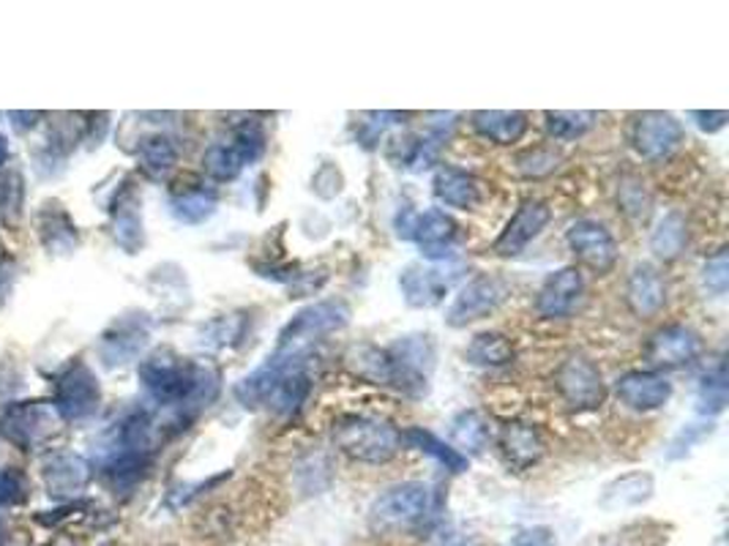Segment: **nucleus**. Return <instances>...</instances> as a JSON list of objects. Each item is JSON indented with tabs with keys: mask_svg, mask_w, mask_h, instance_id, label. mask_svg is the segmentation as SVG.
Instances as JSON below:
<instances>
[{
	"mask_svg": "<svg viewBox=\"0 0 729 546\" xmlns=\"http://www.w3.org/2000/svg\"><path fill=\"white\" fill-rule=\"evenodd\" d=\"M686 241H689V228H686L683 213L669 211L656 222L653 233H650V252L665 263H672L683 254Z\"/></svg>",
	"mask_w": 729,
	"mask_h": 546,
	"instance_id": "nucleus-22",
	"label": "nucleus"
},
{
	"mask_svg": "<svg viewBox=\"0 0 729 546\" xmlns=\"http://www.w3.org/2000/svg\"><path fill=\"white\" fill-rule=\"evenodd\" d=\"M585 293V279L579 269L566 265L543 279L539 295H536V312L547 320H566L577 312Z\"/></svg>",
	"mask_w": 729,
	"mask_h": 546,
	"instance_id": "nucleus-13",
	"label": "nucleus"
},
{
	"mask_svg": "<svg viewBox=\"0 0 729 546\" xmlns=\"http://www.w3.org/2000/svg\"><path fill=\"white\" fill-rule=\"evenodd\" d=\"M432 192L440 205L457 208V211H473L483 200V186L473 172L451 168V164L435 170Z\"/></svg>",
	"mask_w": 729,
	"mask_h": 546,
	"instance_id": "nucleus-16",
	"label": "nucleus"
},
{
	"mask_svg": "<svg viewBox=\"0 0 729 546\" xmlns=\"http://www.w3.org/2000/svg\"><path fill=\"white\" fill-rule=\"evenodd\" d=\"M397 233L399 239L416 243L429 263H448L457 252L459 224L440 208H429L423 213L402 208L397 213Z\"/></svg>",
	"mask_w": 729,
	"mask_h": 546,
	"instance_id": "nucleus-6",
	"label": "nucleus"
},
{
	"mask_svg": "<svg viewBox=\"0 0 729 546\" xmlns=\"http://www.w3.org/2000/svg\"><path fill=\"white\" fill-rule=\"evenodd\" d=\"M549 219H552V211H549L547 203H541V200H525V203L519 205V211L511 216V222L506 224L500 239L495 241V252H498L500 257H517V254H522L525 249L543 233Z\"/></svg>",
	"mask_w": 729,
	"mask_h": 546,
	"instance_id": "nucleus-15",
	"label": "nucleus"
},
{
	"mask_svg": "<svg viewBox=\"0 0 729 546\" xmlns=\"http://www.w3.org/2000/svg\"><path fill=\"white\" fill-rule=\"evenodd\" d=\"M202 164H206V170L211 172L217 181H236L243 168H249L247 156H243V151L232 140L213 145L211 151L206 153V159H202Z\"/></svg>",
	"mask_w": 729,
	"mask_h": 546,
	"instance_id": "nucleus-26",
	"label": "nucleus"
},
{
	"mask_svg": "<svg viewBox=\"0 0 729 546\" xmlns=\"http://www.w3.org/2000/svg\"><path fill=\"white\" fill-rule=\"evenodd\" d=\"M631 142L639 156L659 162L683 142V123L669 112H642L631 129Z\"/></svg>",
	"mask_w": 729,
	"mask_h": 546,
	"instance_id": "nucleus-12",
	"label": "nucleus"
},
{
	"mask_svg": "<svg viewBox=\"0 0 729 546\" xmlns=\"http://www.w3.org/2000/svg\"><path fill=\"white\" fill-rule=\"evenodd\" d=\"M558 153L552 148H533V151L519 156V170L528 178H543L558 168Z\"/></svg>",
	"mask_w": 729,
	"mask_h": 546,
	"instance_id": "nucleus-30",
	"label": "nucleus"
},
{
	"mask_svg": "<svg viewBox=\"0 0 729 546\" xmlns=\"http://www.w3.org/2000/svg\"><path fill=\"white\" fill-rule=\"evenodd\" d=\"M506 295L508 284L503 279L481 273V276L470 279V282L459 290L457 299H453V304L448 306L446 312V325H451V328H465V325L476 323V320H483L487 314H492L495 309L503 304Z\"/></svg>",
	"mask_w": 729,
	"mask_h": 546,
	"instance_id": "nucleus-8",
	"label": "nucleus"
},
{
	"mask_svg": "<svg viewBox=\"0 0 729 546\" xmlns=\"http://www.w3.org/2000/svg\"><path fill=\"white\" fill-rule=\"evenodd\" d=\"M312 394L309 355L271 353L252 375L236 385V400L247 410H266L273 415H292Z\"/></svg>",
	"mask_w": 729,
	"mask_h": 546,
	"instance_id": "nucleus-2",
	"label": "nucleus"
},
{
	"mask_svg": "<svg viewBox=\"0 0 729 546\" xmlns=\"http://www.w3.org/2000/svg\"><path fill=\"white\" fill-rule=\"evenodd\" d=\"M615 396L620 405L635 410V413H650V410H661L672 400V383L661 372L635 370L618 377Z\"/></svg>",
	"mask_w": 729,
	"mask_h": 546,
	"instance_id": "nucleus-14",
	"label": "nucleus"
},
{
	"mask_svg": "<svg viewBox=\"0 0 729 546\" xmlns=\"http://www.w3.org/2000/svg\"><path fill=\"white\" fill-rule=\"evenodd\" d=\"M691 118L697 121V127L702 129V132L713 134V132H721V129L727 127V112L725 110H713V112H705V110H695L691 112Z\"/></svg>",
	"mask_w": 729,
	"mask_h": 546,
	"instance_id": "nucleus-33",
	"label": "nucleus"
},
{
	"mask_svg": "<svg viewBox=\"0 0 729 546\" xmlns=\"http://www.w3.org/2000/svg\"><path fill=\"white\" fill-rule=\"evenodd\" d=\"M648 205L650 198L639 183H626V186H620V208H623L629 216H645Z\"/></svg>",
	"mask_w": 729,
	"mask_h": 546,
	"instance_id": "nucleus-31",
	"label": "nucleus"
},
{
	"mask_svg": "<svg viewBox=\"0 0 729 546\" xmlns=\"http://www.w3.org/2000/svg\"><path fill=\"white\" fill-rule=\"evenodd\" d=\"M489 437H492L489 435V424L478 410H462V413L451 421L453 448L462 456H468V459L487 448Z\"/></svg>",
	"mask_w": 729,
	"mask_h": 546,
	"instance_id": "nucleus-24",
	"label": "nucleus"
},
{
	"mask_svg": "<svg viewBox=\"0 0 729 546\" xmlns=\"http://www.w3.org/2000/svg\"><path fill=\"white\" fill-rule=\"evenodd\" d=\"M626 304L637 317H656L667 304V284L659 269L650 263H637L626 282Z\"/></svg>",
	"mask_w": 729,
	"mask_h": 546,
	"instance_id": "nucleus-17",
	"label": "nucleus"
},
{
	"mask_svg": "<svg viewBox=\"0 0 729 546\" xmlns=\"http://www.w3.org/2000/svg\"><path fill=\"white\" fill-rule=\"evenodd\" d=\"M656 481L650 473H626V476L615 478L612 484L603 489L599 506L603 512H623V508H635L648 503L653 497Z\"/></svg>",
	"mask_w": 729,
	"mask_h": 546,
	"instance_id": "nucleus-19",
	"label": "nucleus"
},
{
	"mask_svg": "<svg viewBox=\"0 0 729 546\" xmlns=\"http://www.w3.org/2000/svg\"><path fill=\"white\" fill-rule=\"evenodd\" d=\"M402 441L410 443L412 448L421 451V454L432 456V459L438 462L440 467H446L448 473H465L470 467L468 456H462L453 445L440 441L438 435H432L429 429H421V426H410V429L402 435Z\"/></svg>",
	"mask_w": 729,
	"mask_h": 546,
	"instance_id": "nucleus-23",
	"label": "nucleus"
},
{
	"mask_svg": "<svg viewBox=\"0 0 729 546\" xmlns=\"http://www.w3.org/2000/svg\"><path fill=\"white\" fill-rule=\"evenodd\" d=\"M457 265H408L399 273V290H402L405 304L412 309H435L446 301L453 279H457Z\"/></svg>",
	"mask_w": 729,
	"mask_h": 546,
	"instance_id": "nucleus-10",
	"label": "nucleus"
},
{
	"mask_svg": "<svg viewBox=\"0 0 729 546\" xmlns=\"http://www.w3.org/2000/svg\"><path fill=\"white\" fill-rule=\"evenodd\" d=\"M513 355H517V350H513L511 340H508L506 334H498V331L476 334L468 347H465V361L473 366H483V370L508 366L513 361Z\"/></svg>",
	"mask_w": 729,
	"mask_h": 546,
	"instance_id": "nucleus-21",
	"label": "nucleus"
},
{
	"mask_svg": "<svg viewBox=\"0 0 729 546\" xmlns=\"http://www.w3.org/2000/svg\"><path fill=\"white\" fill-rule=\"evenodd\" d=\"M555 388L563 396L566 405L577 410V413H593L607 400L601 370L588 355H569L555 372Z\"/></svg>",
	"mask_w": 729,
	"mask_h": 546,
	"instance_id": "nucleus-7",
	"label": "nucleus"
},
{
	"mask_svg": "<svg viewBox=\"0 0 729 546\" xmlns=\"http://www.w3.org/2000/svg\"><path fill=\"white\" fill-rule=\"evenodd\" d=\"M350 306L342 299H326L318 301V304H309L284 325L273 353L309 355L314 344L342 331L350 323Z\"/></svg>",
	"mask_w": 729,
	"mask_h": 546,
	"instance_id": "nucleus-4",
	"label": "nucleus"
},
{
	"mask_svg": "<svg viewBox=\"0 0 729 546\" xmlns=\"http://www.w3.org/2000/svg\"><path fill=\"white\" fill-rule=\"evenodd\" d=\"M333 443L350 459L363 465H386L399 454L405 441L391 421L350 413L333 424Z\"/></svg>",
	"mask_w": 729,
	"mask_h": 546,
	"instance_id": "nucleus-3",
	"label": "nucleus"
},
{
	"mask_svg": "<svg viewBox=\"0 0 729 546\" xmlns=\"http://www.w3.org/2000/svg\"><path fill=\"white\" fill-rule=\"evenodd\" d=\"M473 129L495 145H513L528 132V115L506 110H478L473 112Z\"/></svg>",
	"mask_w": 729,
	"mask_h": 546,
	"instance_id": "nucleus-20",
	"label": "nucleus"
},
{
	"mask_svg": "<svg viewBox=\"0 0 729 546\" xmlns=\"http://www.w3.org/2000/svg\"><path fill=\"white\" fill-rule=\"evenodd\" d=\"M566 243H569L573 257L596 273L612 271L618 263V241H615L612 230L596 219L573 222L566 233Z\"/></svg>",
	"mask_w": 729,
	"mask_h": 546,
	"instance_id": "nucleus-9",
	"label": "nucleus"
},
{
	"mask_svg": "<svg viewBox=\"0 0 729 546\" xmlns=\"http://www.w3.org/2000/svg\"><path fill=\"white\" fill-rule=\"evenodd\" d=\"M702 353V336L689 325H665L650 336L645 347V358L656 370H680V366L695 364Z\"/></svg>",
	"mask_w": 729,
	"mask_h": 546,
	"instance_id": "nucleus-11",
	"label": "nucleus"
},
{
	"mask_svg": "<svg viewBox=\"0 0 729 546\" xmlns=\"http://www.w3.org/2000/svg\"><path fill=\"white\" fill-rule=\"evenodd\" d=\"M432 506V492L421 481H405V484L386 489L369 508V527L375 533H405L421 525Z\"/></svg>",
	"mask_w": 729,
	"mask_h": 546,
	"instance_id": "nucleus-5",
	"label": "nucleus"
},
{
	"mask_svg": "<svg viewBox=\"0 0 729 546\" xmlns=\"http://www.w3.org/2000/svg\"><path fill=\"white\" fill-rule=\"evenodd\" d=\"M702 290L705 293H710L713 299H721V295H727V287H729V257H727V249H719V252L713 254V257L705 260L702 265Z\"/></svg>",
	"mask_w": 729,
	"mask_h": 546,
	"instance_id": "nucleus-28",
	"label": "nucleus"
},
{
	"mask_svg": "<svg viewBox=\"0 0 729 546\" xmlns=\"http://www.w3.org/2000/svg\"><path fill=\"white\" fill-rule=\"evenodd\" d=\"M217 208V194L206 192V189H194V192H187L178 203V216L183 222H206L208 216Z\"/></svg>",
	"mask_w": 729,
	"mask_h": 546,
	"instance_id": "nucleus-29",
	"label": "nucleus"
},
{
	"mask_svg": "<svg viewBox=\"0 0 729 546\" xmlns=\"http://www.w3.org/2000/svg\"><path fill=\"white\" fill-rule=\"evenodd\" d=\"M508 546H558V542L549 527H528V530L517 533Z\"/></svg>",
	"mask_w": 729,
	"mask_h": 546,
	"instance_id": "nucleus-32",
	"label": "nucleus"
},
{
	"mask_svg": "<svg viewBox=\"0 0 729 546\" xmlns=\"http://www.w3.org/2000/svg\"><path fill=\"white\" fill-rule=\"evenodd\" d=\"M435 344L427 334H410L388 347L361 344L352 347L348 364L369 383L388 385L410 400H423L429 394V380L435 372Z\"/></svg>",
	"mask_w": 729,
	"mask_h": 546,
	"instance_id": "nucleus-1",
	"label": "nucleus"
},
{
	"mask_svg": "<svg viewBox=\"0 0 729 546\" xmlns=\"http://www.w3.org/2000/svg\"><path fill=\"white\" fill-rule=\"evenodd\" d=\"M596 112H543V123H547L549 136L560 142H573L585 136L596 127Z\"/></svg>",
	"mask_w": 729,
	"mask_h": 546,
	"instance_id": "nucleus-25",
	"label": "nucleus"
},
{
	"mask_svg": "<svg viewBox=\"0 0 729 546\" xmlns=\"http://www.w3.org/2000/svg\"><path fill=\"white\" fill-rule=\"evenodd\" d=\"M500 454L511 471H530L543 456V441L539 429L525 421H511L500 432Z\"/></svg>",
	"mask_w": 729,
	"mask_h": 546,
	"instance_id": "nucleus-18",
	"label": "nucleus"
},
{
	"mask_svg": "<svg viewBox=\"0 0 729 546\" xmlns=\"http://www.w3.org/2000/svg\"><path fill=\"white\" fill-rule=\"evenodd\" d=\"M727 407V370L725 361L708 370L702 375V383H699V394H697V410L702 415H719L721 410Z\"/></svg>",
	"mask_w": 729,
	"mask_h": 546,
	"instance_id": "nucleus-27",
	"label": "nucleus"
}]
</instances>
